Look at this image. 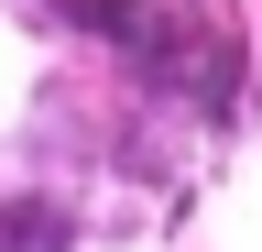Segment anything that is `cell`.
Returning <instances> with one entry per match:
<instances>
[{
  "label": "cell",
  "mask_w": 262,
  "mask_h": 252,
  "mask_svg": "<svg viewBox=\"0 0 262 252\" xmlns=\"http://www.w3.org/2000/svg\"><path fill=\"white\" fill-rule=\"evenodd\" d=\"M77 241H88L77 198H44V186H22V198L0 208V252H77Z\"/></svg>",
  "instance_id": "cell-1"
}]
</instances>
